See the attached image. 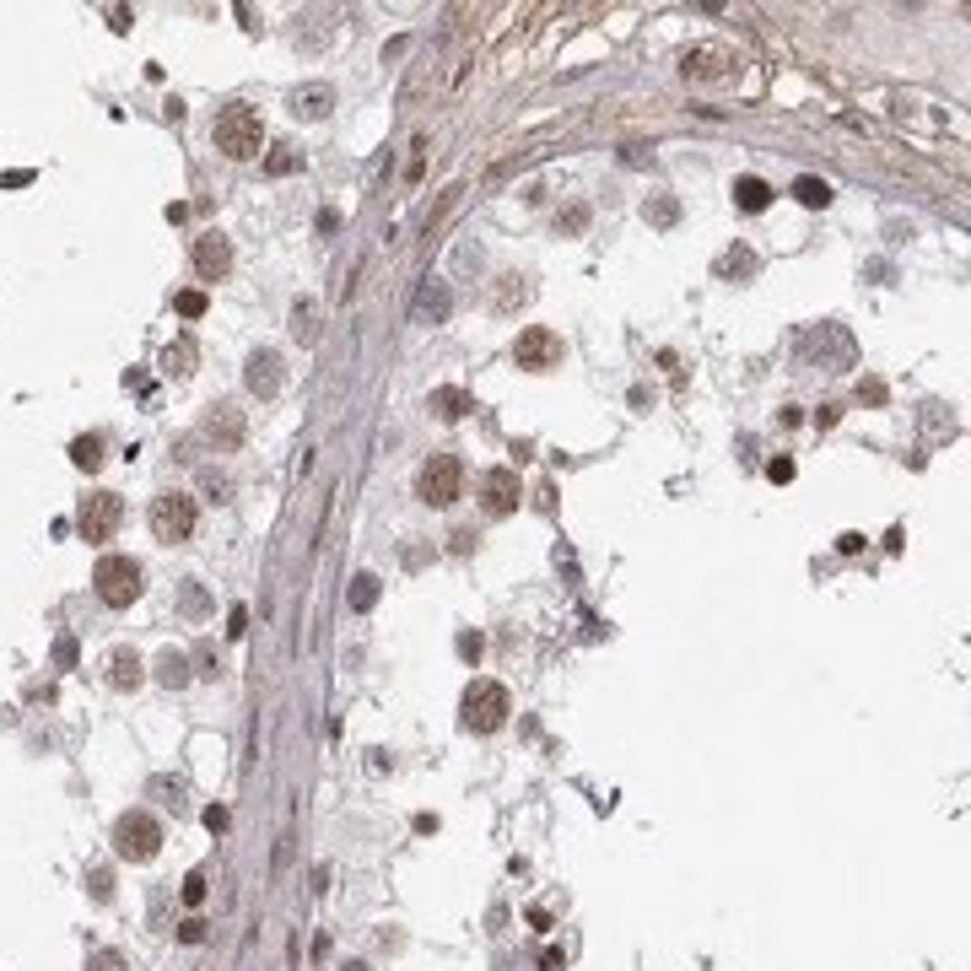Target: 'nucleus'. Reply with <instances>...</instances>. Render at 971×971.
Masks as SVG:
<instances>
[{"instance_id":"f257e3e1","label":"nucleus","mask_w":971,"mask_h":971,"mask_svg":"<svg viewBox=\"0 0 971 971\" xmlns=\"http://www.w3.org/2000/svg\"><path fill=\"white\" fill-rule=\"evenodd\" d=\"M211 141H216V151L232 157V162L259 157V151H265V119H259V108L227 103L221 113H216V124H211Z\"/></svg>"},{"instance_id":"f03ea898","label":"nucleus","mask_w":971,"mask_h":971,"mask_svg":"<svg viewBox=\"0 0 971 971\" xmlns=\"http://www.w3.org/2000/svg\"><path fill=\"white\" fill-rule=\"evenodd\" d=\"M508 713H513L508 685H497V680H475V685L464 691V729H470V734H497V729L508 723Z\"/></svg>"},{"instance_id":"7ed1b4c3","label":"nucleus","mask_w":971,"mask_h":971,"mask_svg":"<svg viewBox=\"0 0 971 971\" xmlns=\"http://www.w3.org/2000/svg\"><path fill=\"white\" fill-rule=\"evenodd\" d=\"M157 848H162V826H157V815H146V810H124L119 820H113V853L130 863H146L157 859Z\"/></svg>"},{"instance_id":"20e7f679","label":"nucleus","mask_w":971,"mask_h":971,"mask_svg":"<svg viewBox=\"0 0 971 971\" xmlns=\"http://www.w3.org/2000/svg\"><path fill=\"white\" fill-rule=\"evenodd\" d=\"M92 588H98L103 605L130 610V605L141 599V561H130V556H103V561L92 567Z\"/></svg>"},{"instance_id":"39448f33","label":"nucleus","mask_w":971,"mask_h":971,"mask_svg":"<svg viewBox=\"0 0 971 971\" xmlns=\"http://www.w3.org/2000/svg\"><path fill=\"white\" fill-rule=\"evenodd\" d=\"M124 524V497L119 491H87L82 508H76V535L87 545H108Z\"/></svg>"},{"instance_id":"423d86ee","label":"nucleus","mask_w":971,"mask_h":971,"mask_svg":"<svg viewBox=\"0 0 971 971\" xmlns=\"http://www.w3.org/2000/svg\"><path fill=\"white\" fill-rule=\"evenodd\" d=\"M151 535L162 539V545H184V539L195 535V519H200V508H195V497H184V491H162V497H151Z\"/></svg>"},{"instance_id":"0eeeda50","label":"nucleus","mask_w":971,"mask_h":971,"mask_svg":"<svg viewBox=\"0 0 971 971\" xmlns=\"http://www.w3.org/2000/svg\"><path fill=\"white\" fill-rule=\"evenodd\" d=\"M416 497H422L427 508L459 502V497H464V464H459L453 453H432L427 464H422V475H416Z\"/></svg>"},{"instance_id":"6e6552de","label":"nucleus","mask_w":971,"mask_h":971,"mask_svg":"<svg viewBox=\"0 0 971 971\" xmlns=\"http://www.w3.org/2000/svg\"><path fill=\"white\" fill-rule=\"evenodd\" d=\"M561 356H567V345H561V335L550 324H529L513 340V362L524 373H550V367H561Z\"/></svg>"},{"instance_id":"1a4fd4ad","label":"nucleus","mask_w":971,"mask_h":971,"mask_svg":"<svg viewBox=\"0 0 971 971\" xmlns=\"http://www.w3.org/2000/svg\"><path fill=\"white\" fill-rule=\"evenodd\" d=\"M734 65H740V60H734V49H729V44H696V49L685 54V65H680V71H685L691 82H729V76H734Z\"/></svg>"},{"instance_id":"9d476101","label":"nucleus","mask_w":971,"mask_h":971,"mask_svg":"<svg viewBox=\"0 0 971 971\" xmlns=\"http://www.w3.org/2000/svg\"><path fill=\"white\" fill-rule=\"evenodd\" d=\"M519 497H524V486H519V470H508V464H497V470H486L481 475V508L486 513H513L519 508Z\"/></svg>"},{"instance_id":"9b49d317","label":"nucleus","mask_w":971,"mask_h":971,"mask_svg":"<svg viewBox=\"0 0 971 971\" xmlns=\"http://www.w3.org/2000/svg\"><path fill=\"white\" fill-rule=\"evenodd\" d=\"M200 432H206V442H216V453H227V448H238V442H243L248 422H243V411H238L232 400H221V405H211V411H206Z\"/></svg>"},{"instance_id":"f8f14e48","label":"nucleus","mask_w":971,"mask_h":971,"mask_svg":"<svg viewBox=\"0 0 971 971\" xmlns=\"http://www.w3.org/2000/svg\"><path fill=\"white\" fill-rule=\"evenodd\" d=\"M195 270H200V281H221L227 270H232V243L221 238V232H200L195 238Z\"/></svg>"},{"instance_id":"ddd939ff","label":"nucleus","mask_w":971,"mask_h":971,"mask_svg":"<svg viewBox=\"0 0 971 971\" xmlns=\"http://www.w3.org/2000/svg\"><path fill=\"white\" fill-rule=\"evenodd\" d=\"M243 378H248V389H254L259 400H276V394H281V384H286V367H281V356H276V351H254Z\"/></svg>"},{"instance_id":"4468645a","label":"nucleus","mask_w":971,"mask_h":971,"mask_svg":"<svg viewBox=\"0 0 971 971\" xmlns=\"http://www.w3.org/2000/svg\"><path fill=\"white\" fill-rule=\"evenodd\" d=\"M108 685L113 691H135L141 685V653L135 647H113L108 653Z\"/></svg>"},{"instance_id":"2eb2a0df","label":"nucleus","mask_w":971,"mask_h":971,"mask_svg":"<svg viewBox=\"0 0 971 971\" xmlns=\"http://www.w3.org/2000/svg\"><path fill=\"white\" fill-rule=\"evenodd\" d=\"M529 297H535V281H529V276H502V281H497L491 308H497V314H519Z\"/></svg>"},{"instance_id":"dca6fc26","label":"nucleus","mask_w":971,"mask_h":971,"mask_svg":"<svg viewBox=\"0 0 971 971\" xmlns=\"http://www.w3.org/2000/svg\"><path fill=\"white\" fill-rule=\"evenodd\" d=\"M329 108H335V87H324V82L292 92V113H297V119H324Z\"/></svg>"},{"instance_id":"f3484780","label":"nucleus","mask_w":971,"mask_h":971,"mask_svg":"<svg viewBox=\"0 0 971 971\" xmlns=\"http://www.w3.org/2000/svg\"><path fill=\"white\" fill-rule=\"evenodd\" d=\"M734 206H740V211H766V206H772V184L755 179V173H740V179H734Z\"/></svg>"},{"instance_id":"a211bd4d","label":"nucleus","mask_w":971,"mask_h":971,"mask_svg":"<svg viewBox=\"0 0 971 971\" xmlns=\"http://www.w3.org/2000/svg\"><path fill=\"white\" fill-rule=\"evenodd\" d=\"M157 680H162L168 691L189 685V653H179V647H162V653H157Z\"/></svg>"},{"instance_id":"6ab92c4d","label":"nucleus","mask_w":971,"mask_h":971,"mask_svg":"<svg viewBox=\"0 0 971 971\" xmlns=\"http://www.w3.org/2000/svg\"><path fill=\"white\" fill-rule=\"evenodd\" d=\"M448 308H453L448 286H442V281H427V286H422V297H416V319L442 324V319H448Z\"/></svg>"},{"instance_id":"aec40b11","label":"nucleus","mask_w":971,"mask_h":971,"mask_svg":"<svg viewBox=\"0 0 971 971\" xmlns=\"http://www.w3.org/2000/svg\"><path fill=\"white\" fill-rule=\"evenodd\" d=\"M432 411H437L442 422H459L464 411H475V400H470L464 389H432Z\"/></svg>"},{"instance_id":"412c9836","label":"nucleus","mask_w":971,"mask_h":971,"mask_svg":"<svg viewBox=\"0 0 971 971\" xmlns=\"http://www.w3.org/2000/svg\"><path fill=\"white\" fill-rule=\"evenodd\" d=\"M71 464H76V470H98V464H103V437H98V432L76 437V442H71Z\"/></svg>"},{"instance_id":"4be33fe9","label":"nucleus","mask_w":971,"mask_h":971,"mask_svg":"<svg viewBox=\"0 0 971 971\" xmlns=\"http://www.w3.org/2000/svg\"><path fill=\"white\" fill-rule=\"evenodd\" d=\"M195 367V340H173L168 351H162V373H173V378H184Z\"/></svg>"},{"instance_id":"5701e85b","label":"nucleus","mask_w":971,"mask_h":971,"mask_svg":"<svg viewBox=\"0 0 971 971\" xmlns=\"http://www.w3.org/2000/svg\"><path fill=\"white\" fill-rule=\"evenodd\" d=\"M292 335H297L303 345L319 340V308H314V303H297V308H292Z\"/></svg>"},{"instance_id":"b1692460","label":"nucleus","mask_w":971,"mask_h":971,"mask_svg":"<svg viewBox=\"0 0 971 971\" xmlns=\"http://www.w3.org/2000/svg\"><path fill=\"white\" fill-rule=\"evenodd\" d=\"M378 594H384V588H378V578H373V572H356V578H351V610H373V605H378Z\"/></svg>"},{"instance_id":"393cba45","label":"nucleus","mask_w":971,"mask_h":971,"mask_svg":"<svg viewBox=\"0 0 971 971\" xmlns=\"http://www.w3.org/2000/svg\"><path fill=\"white\" fill-rule=\"evenodd\" d=\"M793 195H799V206H810V211H815V206H831V184H826V179H799Z\"/></svg>"},{"instance_id":"a878e982","label":"nucleus","mask_w":971,"mask_h":971,"mask_svg":"<svg viewBox=\"0 0 971 971\" xmlns=\"http://www.w3.org/2000/svg\"><path fill=\"white\" fill-rule=\"evenodd\" d=\"M179 605H184L189 621H206V616H211V599H206V588H200L195 578H184V599H179Z\"/></svg>"},{"instance_id":"bb28decb","label":"nucleus","mask_w":971,"mask_h":971,"mask_svg":"<svg viewBox=\"0 0 971 971\" xmlns=\"http://www.w3.org/2000/svg\"><path fill=\"white\" fill-rule=\"evenodd\" d=\"M297 168H303V157H297L292 146H276V151L265 157V173H270V179H286V173H297Z\"/></svg>"},{"instance_id":"cd10ccee","label":"nucleus","mask_w":971,"mask_h":971,"mask_svg":"<svg viewBox=\"0 0 971 971\" xmlns=\"http://www.w3.org/2000/svg\"><path fill=\"white\" fill-rule=\"evenodd\" d=\"M200 486H206V497H211V502H232V481H227V475L206 470V475H200Z\"/></svg>"},{"instance_id":"c85d7f7f","label":"nucleus","mask_w":971,"mask_h":971,"mask_svg":"<svg viewBox=\"0 0 971 971\" xmlns=\"http://www.w3.org/2000/svg\"><path fill=\"white\" fill-rule=\"evenodd\" d=\"M723 270H729V276H751V270H755V254H751V248H734V254H723Z\"/></svg>"},{"instance_id":"c756f323","label":"nucleus","mask_w":971,"mask_h":971,"mask_svg":"<svg viewBox=\"0 0 971 971\" xmlns=\"http://www.w3.org/2000/svg\"><path fill=\"white\" fill-rule=\"evenodd\" d=\"M179 896H184V907H200V901H206V874L195 869V874L184 879V890H179Z\"/></svg>"},{"instance_id":"7c9ffc66","label":"nucleus","mask_w":971,"mask_h":971,"mask_svg":"<svg viewBox=\"0 0 971 971\" xmlns=\"http://www.w3.org/2000/svg\"><path fill=\"white\" fill-rule=\"evenodd\" d=\"M179 314H184V319H200V314H206V292H179Z\"/></svg>"},{"instance_id":"2f4dec72","label":"nucleus","mask_w":971,"mask_h":971,"mask_svg":"<svg viewBox=\"0 0 971 971\" xmlns=\"http://www.w3.org/2000/svg\"><path fill=\"white\" fill-rule=\"evenodd\" d=\"M87 971H124V956L119 950H98L92 961H87Z\"/></svg>"},{"instance_id":"473e14b6","label":"nucleus","mask_w":971,"mask_h":971,"mask_svg":"<svg viewBox=\"0 0 971 971\" xmlns=\"http://www.w3.org/2000/svg\"><path fill=\"white\" fill-rule=\"evenodd\" d=\"M87 885H92V896H98V901H108V896H113V885H108L103 869H92V874H87Z\"/></svg>"},{"instance_id":"72a5a7b5","label":"nucleus","mask_w":971,"mask_h":971,"mask_svg":"<svg viewBox=\"0 0 971 971\" xmlns=\"http://www.w3.org/2000/svg\"><path fill=\"white\" fill-rule=\"evenodd\" d=\"M243 632H248V610H243V605H238V610H232V616H227V637H243Z\"/></svg>"},{"instance_id":"f704fd0d","label":"nucleus","mask_w":971,"mask_h":971,"mask_svg":"<svg viewBox=\"0 0 971 971\" xmlns=\"http://www.w3.org/2000/svg\"><path fill=\"white\" fill-rule=\"evenodd\" d=\"M179 939H184V945H200V939H206V923H200V918H189V923L179 928Z\"/></svg>"},{"instance_id":"c9c22d12","label":"nucleus","mask_w":971,"mask_h":971,"mask_svg":"<svg viewBox=\"0 0 971 971\" xmlns=\"http://www.w3.org/2000/svg\"><path fill=\"white\" fill-rule=\"evenodd\" d=\"M766 475H772V481H793V459H772Z\"/></svg>"},{"instance_id":"e433bc0d","label":"nucleus","mask_w":971,"mask_h":971,"mask_svg":"<svg viewBox=\"0 0 971 971\" xmlns=\"http://www.w3.org/2000/svg\"><path fill=\"white\" fill-rule=\"evenodd\" d=\"M653 221H658V227H669V221H675V200H658V206H653Z\"/></svg>"},{"instance_id":"4c0bfd02","label":"nucleus","mask_w":971,"mask_h":971,"mask_svg":"<svg viewBox=\"0 0 971 971\" xmlns=\"http://www.w3.org/2000/svg\"><path fill=\"white\" fill-rule=\"evenodd\" d=\"M206 826H211V831H227V810H221V804L206 810Z\"/></svg>"},{"instance_id":"58836bf2","label":"nucleus","mask_w":971,"mask_h":971,"mask_svg":"<svg viewBox=\"0 0 971 971\" xmlns=\"http://www.w3.org/2000/svg\"><path fill=\"white\" fill-rule=\"evenodd\" d=\"M470 545H475V529H453V550H459V556H464Z\"/></svg>"},{"instance_id":"ea45409f","label":"nucleus","mask_w":971,"mask_h":971,"mask_svg":"<svg viewBox=\"0 0 971 971\" xmlns=\"http://www.w3.org/2000/svg\"><path fill=\"white\" fill-rule=\"evenodd\" d=\"M459 653H464V658H481V637H470V632H464V637H459Z\"/></svg>"},{"instance_id":"a19ab883","label":"nucleus","mask_w":971,"mask_h":971,"mask_svg":"<svg viewBox=\"0 0 971 971\" xmlns=\"http://www.w3.org/2000/svg\"><path fill=\"white\" fill-rule=\"evenodd\" d=\"M54 664H76V643H60V647H54Z\"/></svg>"},{"instance_id":"79ce46f5","label":"nucleus","mask_w":971,"mask_h":971,"mask_svg":"<svg viewBox=\"0 0 971 971\" xmlns=\"http://www.w3.org/2000/svg\"><path fill=\"white\" fill-rule=\"evenodd\" d=\"M539 966H545V971H561V950H545V956H539Z\"/></svg>"},{"instance_id":"37998d69","label":"nucleus","mask_w":971,"mask_h":971,"mask_svg":"<svg viewBox=\"0 0 971 971\" xmlns=\"http://www.w3.org/2000/svg\"><path fill=\"white\" fill-rule=\"evenodd\" d=\"M345 971H367V966H362V961H351V966H345Z\"/></svg>"}]
</instances>
